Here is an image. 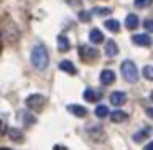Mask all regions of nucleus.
<instances>
[{
    "label": "nucleus",
    "instance_id": "7c9ffc66",
    "mask_svg": "<svg viewBox=\"0 0 153 150\" xmlns=\"http://www.w3.org/2000/svg\"><path fill=\"white\" fill-rule=\"evenodd\" d=\"M150 99H152V101H153V91H152V94H150Z\"/></svg>",
    "mask_w": 153,
    "mask_h": 150
},
{
    "label": "nucleus",
    "instance_id": "0eeeda50",
    "mask_svg": "<svg viewBox=\"0 0 153 150\" xmlns=\"http://www.w3.org/2000/svg\"><path fill=\"white\" fill-rule=\"evenodd\" d=\"M127 102V94L122 93V91H114L110 94V104L115 107H122L123 104Z\"/></svg>",
    "mask_w": 153,
    "mask_h": 150
},
{
    "label": "nucleus",
    "instance_id": "393cba45",
    "mask_svg": "<svg viewBox=\"0 0 153 150\" xmlns=\"http://www.w3.org/2000/svg\"><path fill=\"white\" fill-rule=\"evenodd\" d=\"M23 120H25V125H27V127H31L35 122H36V117L31 116L30 112H27V114L23 116Z\"/></svg>",
    "mask_w": 153,
    "mask_h": 150
},
{
    "label": "nucleus",
    "instance_id": "9b49d317",
    "mask_svg": "<svg viewBox=\"0 0 153 150\" xmlns=\"http://www.w3.org/2000/svg\"><path fill=\"white\" fill-rule=\"evenodd\" d=\"M66 109H68V112H71L76 117H86L87 116V109L84 106H79V104H69Z\"/></svg>",
    "mask_w": 153,
    "mask_h": 150
},
{
    "label": "nucleus",
    "instance_id": "f3484780",
    "mask_svg": "<svg viewBox=\"0 0 153 150\" xmlns=\"http://www.w3.org/2000/svg\"><path fill=\"white\" fill-rule=\"evenodd\" d=\"M59 69L64 71V73H68V74H73V76L77 73V71H76V66H74V64L71 63L69 60H63V61H61V63H59Z\"/></svg>",
    "mask_w": 153,
    "mask_h": 150
},
{
    "label": "nucleus",
    "instance_id": "ddd939ff",
    "mask_svg": "<svg viewBox=\"0 0 153 150\" xmlns=\"http://www.w3.org/2000/svg\"><path fill=\"white\" fill-rule=\"evenodd\" d=\"M89 40H91V43H94V45L104 43V35H102V31H100L99 28H92V30L89 31Z\"/></svg>",
    "mask_w": 153,
    "mask_h": 150
},
{
    "label": "nucleus",
    "instance_id": "a878e982",
    "mask_svg": "<svg viewBox=\"0 0 153 150\" xmlns=\"http://www.w3.org/2000/svg\"><path fill=\"white\" fill-rule=\"evenodd\" d=\"M92 12L97 15H110L112 13V8H96V10H92Z\"/></svg>",
    "mask_w": 153,
    "mask_h": 150
},
{
    "label": "nucleus",
    "instance_id": "9d476101",
    "mask_svg": "<svg viewBox=\"0 0 153 150\" xmlns=\"http://www.w3.org/2000/svg\"><path fill=\"white\" fill-rule=\"evenodd\" d=\"M104 53H105L107 58H115L117 54H119V46H117V43L114 40H107L105 41V50H104Z\"/></svg>",
    "mask_w": 153,
    "mask_h": 150
},
{
    "label": "nucleus",
    "instance_id": "412c9836",
    "mask_svg": "<svg viewBox=\"0 0 153 150\" xmlns=\"http://www.w3.org/2000/svg\"><path fill=\"white\" fill-rule=\"evenodd\" d=\"M94 112H96V116L99 117V119H105V117L109 116V107L100 104V106L96 107V110H94Z\"/></svg>",
    "mask_w": 153,
    "mask_h": 150
},
{
    "label": "nucleus",
    "instance_id": "bb28decb",
    "mask_svg": "<svg viewBox=\"0 0 153 150\" xmlns=\"http://www.w3.org/2000/svg\"><path fill=\"white\" fill-rule=\"evenodd\" d=\"M143 28H145V30H148V31H152V33H153V20H152V18H148V20H145V22H143Z\"/></svg>",
    "mask_w": 153,
    "mask_h": 150
},
{
    "label": "nucleus",
    "instance_id": "f257e3e1",
    "mask_svg": "<svg viewBox=\"0 0 153 150\" xmlns=\"http://www.w3.org/2000/svg\"><path fill=\"white\" fill-rule=\"evenodd\" d=\"M30 60H31V64H33L35 69L38 71H45L50 64V54H48V50L43 43H36L31 50V54H30Z\"/></svg>",
    "mask_w": 153,
    "mask_h": 150
},
{
    "label": "nucleus",
    "instance_id": "a211bd4d",
    "mask_svg": "<svg viewBox=\"0 0 153 150\" xmlns=\"http://www.w3.org/2000/svg\"><path fill=\"white\" fill-rule=\"evenodd\" d=\"M104 27H105V30L112 31V33H119L120 31V23L117 20H114V18H109V20L104 22Z\"/></svg>",
    "mask_w": 153,
    "mask_h": 150
},
{
    "label": "nucleus",
    "instance_id": "b1692460",
    "mask_svg": "<svg viewBox=\"0 0 153 150\" xmlns=\"http://www.w3.org/2000/svg\"><path fill=\"white\" fill-rule=\"evenodd\" d=\"M92 13H94V12H89V10H82V12H79V20H81V22H84V23H87V22L91 20V17H92Z\"/></svg>",
    "mask_w": 153,
    "mask_h": 150
},
{
    "label": "nucleus",
    "instance_id": "4be33fe9",
    "mask_svg": "<svg viewBox=\"0 0 153 150\" xmlns=\"http://www.w3.org/2000/svg\"><path fill=\"white\" fill-rule=\"evenodd\" d=\"M133 4L137 8H148L153 4V0H133Z\"/></svg>",
    "mask_w": 153,
    "mask_h": 150
},
{
    "label": "nucleus",
    "instance_id": "2eb2a0df",
    "mask_svg": "<svg viewBox=\"0 0 153 150\" xmlns=\"http://www.w3.org/2000/svg\"><path fill=\"white\" fill-rule=\"evenodd\" d=\"M150 132H152V129H150V127L135 132V134H133V142H135V143H142L145 139H148V137H150Z\"/></svg>",
    "mask_w": 153,
    "mask_h": 150
},
{
    "label": "nucleus",
    "instance_id": "cd10ccee",
    "mask_svg": "<svg viewBox=\"0 0 153 150\" xmlns=\"http://www.w3.org/2000/svg\"><path fill=\"white\" fill-rule=\"evenodd\" d=\"M146 116H148L150 119H153V107H148V109H146Z\"/></svg>",
    "mask_w": 153,
    "mask_h": 150
},
{
    "label": "nucleus",
    "instance_id": "7ed1b4c3",
    "mask_svg": "<svg viewBox=\"0 0 153 150\" xmlns=\"http://www.w3.org/2000/svg\"><path fill=\"white\" fill-rule=\"evenodd\" d=\"M2 35H4V40L7 41V43H15V41L20 38L18 27L12 20H8V18L4 22V25H2Z\"/></svg>",
    "mask_w": 153,
    "mask_h": 150
},
{
    "label": "nucleus",
    "instance_id": "20e7f679",
    "mask_svg": "<svg viewBox=\"0 0 153 150\" xmlns=\"http://www.w3.org/2000/svg\"><path fill=\"white\" fill-rule=\"evenodd\" d=\"M77 53H79L81 60L87 64H92L99 60V51H97L96 48L89 46V45H81V46L77 48Z\"/></svg>",
    "mask_w": 153,
    "mask_h": 150
},
{
    "label": "nucleus",
    "instance_id": "6e6552de",
    "mask_svg": "<svg viewBox=\"0 0 153 150\" xmlns=\"http://www.w3.org/2000/svg\"><path fill=\"white\" fill-rule=\"evenodd\" d=\"M132 41H133V43L137 45V46H145V48L152 46V38H150L148 35H145V33H140V35H133Z\"/></svg>",
    "mask_w": 153,
    "mask_h": 150
},
{
    "label": "nucleus",
    "instance_id": "c756f323",
    "mask_svg": "<svg viewBox=\"0 0 153 150\" xmlns=\"http://www.w3.org/2000/svg\"><path fill=\"white\" fill-rule=\"evenodd\" d=\"M145 149H146V150H153V142L146 143V145H145Z\"/></svg>",
    "mask_w": 153,
    "mask_h": 150
},
{
    "label": "nucleus",
    "instance_id": "dca6fc26",
    "mask_svg": "<svg viewBox=\"0 0 153 150\" xmlns=\"http://www.w3.org/2000/svg\"><path fill=\"white\" fill-rule=\"evenodd\" d=\"M138 23H140V20L135 13H128L125 17V27L128 28V30H135V28L138 27Z\"/></svg>",
    "mask_w": 153,
    "mask_h": 150
},
{
    "label": "nucleus",
    "instance_id": "c85d7f7f",
    "mask_svg": "<svg viewBox=\"0 0 153 150\" xmlns=\"http://www.w3.org/2000/svg\"><path fill=\"white\" fill-rule=\"evenodd\" d=\"M69 5H76V4H81V0H68Z\"/></svg>",
    "mask_w": 153,
    "mask_h": 150
},
{
    "label": "nucleus",
    "instance_id": "6ab92c4d",
    "mask_svg": "<svg viewBox=\"0 0 153 150\" xmlns=\"http://www.w3.org/2000/svg\"><path fill=\"white\" fill-rule=\"evenodd\" d=\"M8 139L17 142V143H20V142H23V132H22L20 129H10L8 130Z\"/></svg>",
    "mask_w": 153,
    "mask_h": 150
},
{
    "label": "nucleus",
    "instance_id": "1a4fd4ad",
    "mask_svg": "<svg viewBox=\"0 0 153 150\" xmlns=\"http://www.w3.org/2000/svg\"><path fill=\"white\" fill-rule=\"evenodd\" d=\"M99 78H100V83H102L104 86H110V84L115 83V73H114L112 69H104Z\"/></svg>",
    "mask_w": 153,
    "mask_h": 150
},
{
    "label": "nucleus",
    "instance_id": "5701e85b",
    "mask_svg": "<svg viewBox=\"0 0 153 150\" xmlns=\"http://www.w3.org/2000/svg\"><path fill=\"white\" fill-rule=\"evenodd\" d=\"M142 74H143V78H145V79L153 81V66H145L142 69Z\"/></svg>",
    "mask_w": 153,
    "mask_h": 150
},
{
    "label": "nucleus",
    "instance_id": "f8f14e48",
    "mask_svg": "<svg viewBox=\"0 0 153 150\" xmlns=\"http://www.w3.org/2000/svg\"><path fill=\"white\" fill-rule=\"evenodd\" d=\"M110 120L115 122V124L127 122V120H128V114H125L123 110H120V109H115L114 112H110Z\"/></svg>",
    "mask_w": 153,
    "mask_h": 150
},
{
    "label": "nucleus",
    "instance_id": "f03ea898",
    "mask_svg": "<svg viewBox=\"0 0 153 150\" xmlns=\"http://www.w3.org/2000/svg\"><path fill=\"white\" fill-rule=\"evenodd\" d=\"M120 73H122L123 79L127 83H137L138 81V69H137V64L132 60H125L120 66Z\"/></svg>",
    "mask_w": 153,
    "mask_h": 150
},
{
    "label": "nucleus",
    "instance_id": "4468645a",
    "mask_svg": "<svg viewBox=\"0 0 153 150\" xmlns=\"http://www.w3.org/2000/svg\"><path fill=\"white\" fill-rule=\"evenodd\" d=\"M58 50H59L61 53H68V51L71 50V43H69V40H68V37H64V35H59V37H58Z\"/></svg>",
    "mask_w": 153,
    "mask_h": 150
},
{
    "label": "nucleus",
    "instance_id": "423d86ee",
    "mask_svg": "<svg viewBox=\"0 0 153 150\" xmlns=\"http://www.w3.org/2000/svg\"><path fill=\"white\" fill-rule=\"evenodd\" d=\"M102 91L100 89H94V87H87L86 91L82 93V97L87 101V102H97V101L102 99Z\"/></svg>",
    "mask_w": 153,
    "mask_h": 150
},
{
    "label": "nucleus",
    "instance_id": "39448f33",
    "mask_svg": "<svg viewBox=\"0 0 153 150\" xmlns=\"http://www.w3.org/2000/svg\"><path fill=\"white\" fill-rule=\"evenodd\" d=\"M45 104H46V97L43 94H31L25 99V106L30 110H41Z\"/></svg>",
    "mask_w": 153,
    "mask_h": 150
},
{
    "label": "nucleus",
    "instance_id": "aec40b11",
    "mask_svg": "<svg viewBox=\"0 0 153 150\" xmlns=\"http://www.w3.org/2000/svg\"><path fill=\"white\" fill-rule=\"evenodd\" d=\"M87 132L91 134V139H94V140H97L96 135H104V137H105V134H104V130H102V127H100V125H96V127L87 125Z\"/></svg>",
    "mask_w": 153,
    "mask_h": 150
}]
</instances>
